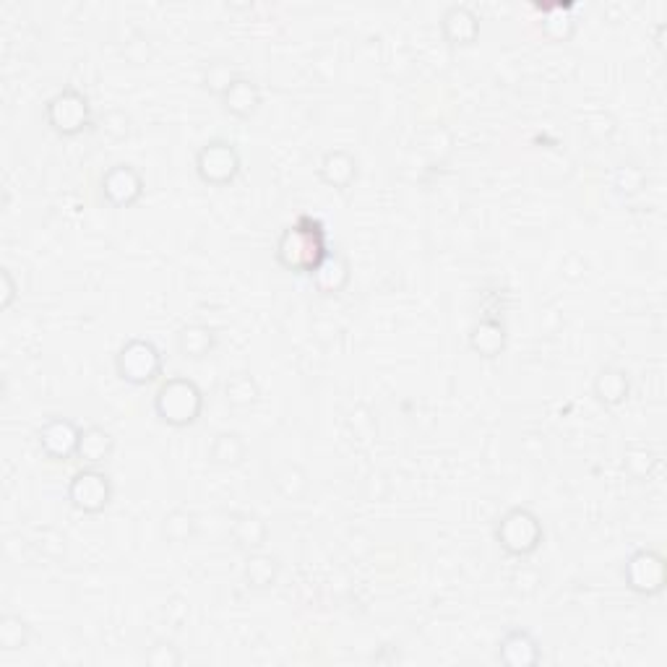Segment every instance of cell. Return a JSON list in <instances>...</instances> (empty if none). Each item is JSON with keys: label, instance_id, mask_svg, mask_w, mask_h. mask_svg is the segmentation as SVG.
<instances>
[{"label": "cell", "instance_id": "cell-1", "mask_svg": "<svg viewBox=\"0 0 667 667\" xmlns=\"http://www.w3.org/2000/svg\"><path fill=\"white\" fill-rule=\"evenodd\" d=\"M277 264L292 274H313L329 256V238L321 219L300 217L295 225L284 227L277 240Z\"/></svg>", "mask_w": 667, "mask_h": 667}, {"label": "cell", "instance_id": "cell-2", "mask_svg": "<svg viewBox=\"0 0 667 667\" xmlns=\"http://www.w3.org/2000/svg\"><path fill=\"white\" fill-rule=\"evenodd\" d=\"M204 412V394L191 378H167L154 394V415L170 428H188Z\"/></svg>", "mask_w": 667, "mask_h": 667}, {"label": "cell", "instance_id": "cell-3", "mask_svg": "<svg viewBox=\"0 0 667 667\" xmlns=\"http://www.w3.org/2000/svg\"><path fill=\"white\" fill-rule=\"evenodd\" d=\"M542 522L537 519L535 511L516 506L501 516V522L496 527V540L503 548V553L514 555V558H529L537 553L542 545Z\"/></svg>", "mask_w": 667, "mask_h": 667}, {"label": "cell", "instance_id": "cell-4", "mask_svg": "<svg viewBox=\"0 0 667 667\" xmlns=\"http://www.w3.org/2000/svg\"><path fill=\"white\" fill-rule=\"evenodd\" d=\"M45 120L47 126L53 128L58 136L63 139H73L84 133L86 128L92 126V105H89V97H86L81 89L76 86H68V89H60L58 94H53L45 105Z\"/></svg>", "mask_w": 667, "mask_h": 667}, {"label": "cell", "instance_id": "cell-5", "mask_svg": "<svg viewBox=\"0 0 667 667\" xmlns=\"http://www.w3.org/2000/svg\"><path fill=\"white\" fill-rule=\"evenodd\" d=\"M115 373L128 386H149L162 373V352L149 339H128L115 355Z\"/></svg>", "mask_w": 667, "mask_h": 667}, {"label": "cell", "instance_id": "cell-6", "mask_svg": "<svg viewBox=\"0 0 667 667\" xmlns=\"http://www.w3.org/2000/svg\"><path fill=\"white\" fill-rule=\"evenodd\" d=\"M243 170V159L240 152L235 149V144L225 139H214L209 144H204L196 154V172L206 185H217V188H225V185L235 183Z\"/></svg>", "mask_w": 667, "mask_h": 667}, {"label": "cell", "instance_id": "cell-7", "mask_svg": "<svg viewBox=\"0 0 667 667\" xmlns=\"http://www.w3.org/2000/svg\"><path fill=\"white\" fill-rule=\"evenodd\" d=\"M113 501L110 475L100 467H84L68 483V503L81 514H102Z\"/></svg>", "mask_w": 667, "mask_h": 667}, {"label": "cell", "instance_id": "cell-8", "mask_svg": "<svg viewBox=\"0 0 667 667\" xmlns=\"http://www.w3.org/2000/svg\"><path fill=\"white\" fill-rule=\"evenodd\" d=\"M623 579L631 592L641 597H657L665 589V555L657 550H636L626 561L623 568Z\"/></svg>", "mask_w": 667, "mask_h": 667}, {"label": "cell", "instance_id": "cell-9", "mask_svg": "<svg viewBox=\"0 0 667 667\" xmlns=\"http://www.w3.org/2000/svg\"><path fill=\"white\" fill-rule=\"evenodd\" d=\"M102 196L113 209H131L141 201L146 183L133 165H113L100 180Z\"/></svg>", "mask_w": 667, "mask_h": 667}, {"label": "cell", "instance_id": "cell-10", "mask_svg": "<svg viewBox=\"0 0 667 667\" xmlns=\"http://www.w3.org/2000/svg\"><path fill=\"white\" fill-rule=\"evenodd\" d=\"M81 428L68 417H50L37 430V443L40 451L50 459V462H68L71 456H76L79 449Z\"/></svg>", "mask_w": 667, "mask_h": 667}, {"label": "cell", "instance_id": "cell-11", "mask_svg": "<svg viewBox=\"0 0 667 667\" xmlns=\"http://www.w3.org/2000/svg\"><path fill=\"white\" fill-rule=\"evenodd\" d=\"M441 34L451 47L475 45L480 37V16L469 6H449L441 16Z\"/></svg>", "mask_w": 667, "mask_h": 667}, {"label": "cell", "instance_id": "cell-12", "mask_svg": "<svg viewBox=\"0 0 667 667\" xmlns=\"http://www.w3.org/2000/svg\"><path fill=\"white\" fill-rule=\"evenodd\" d=\"M498 660L509 667H535L540 665V644L527 628H511L498 644Z\"/></svg>", "mask_w": 667, "mask_h": 667}, {"label": "cell", "instance_id": "cell-13", "mask_svg": "<svg viewBox=\"0 0 667 667\" xmlns=\"http://www.w3.org/2000/svg\"><path fill=\"white\" fill-rule=\"evenodd\" d=\"M506 342H509L506 324L498 318H483L480 324L469 329V350L477 352L480 357H488V360L501 357L506 350Z\"/></svg>", "mask_w": 667, "mask_h": 667}, {"label": "cell", "instance_id": "cell-14", "mask_svg": "<svg viewBox=\"0 0 667 667\" xmlns=\"http://www.w3.org/2000/svg\"><path fill=\"white\" fill-rule=\"evenodd\" d=\"M279 574H282V563H279L277 555L264 553V550L245 553L243 576H245V584H248L251 589H256V592L274 589L279 582Z\"/></svg>", "mask_w": 667, "mask_h": 667}, {"label": "cell", "instance_id": "cell-15", "mask_svg": "<svg viewBox=\"0 0 667 667\" xmlns=\"http://www.w3.org/2000/svg\"><path fill=\"white\" fill-rule=\"evenodd\" d=\"M311 277H313V287H316L321 295H339V292H344V287L350 284L352 277L350 261H347L344 253L329 251V256L321 261V266L313 271Z\"/></svg>", "mask_w": 667, "mask_h": 667}, {"label": "cell", "instance_id": "cell-16", "mask_svg": "<svg viewBox=\"0 0 667 667\" xmlns=\"http://www.w3.org/2000/svg\"><path fill=\"white\" fill-rule=\"evenodd\" d=\"M318 175L324 180L329 188L334 191H344L350 188L357 178V159L344 149H331L321 157V165H318Z\"/></svg>", "mask_w": 667, "mask_h": 667}, {"label": "cell", "instance_id": "cell-17", "mask_svg": "<svg viewBox=\"0 0 667 667\" xmlns=\"http://www.w3.org/2000/svg\"><path fill=\"white\" fill-rule=\"evenodd\" d=\"M595 399L605 407H621L628 402V394H631V381H628V373L623 368H615V365H605L600 368V373L595 376Z\"/></svg>", "mask_w": 667, "mask_h": 667}, {"label": "cell", "instance_id": "cell-18", "mask_svg": "<svg viewBox=\"0 0 667 667\" xmlns=\"http://www.w3.org/2000/svg\"><path fill=\"white\" fill-rule=\"evenodd\" d=\"M535 11L542 14L540 29L550 42H568L574 37L576 19L571 3H550V6L535 3Z\"/></svg>", "mask_w": 667, "mask_h": 667}, {"label": "cell", "instance_id": "cell-19", "mask_svg": "<svg viewBox=\"0 0 667 667\" xmlns=\"http://www.w3.org/2000/svg\"><path fill=\"white\" fill-rule=\"evenodd\" d=\"M230 540L243 553L264 550L266 540H269V524L258 514H238L230 524Z\"/></svg>", "mask_w": 667, "mask_h": 667}, {"label": "cell", "instance_id": "cell-20", "mask_svg": "<svg viewBox=\"0 0 667 667\" xmlns=\"http://www.w3.org/2000/svg\"><path fill=\"white\" fill-rule=\"evenodd\" d=\"M115 451V438L110 430H105L102 425H89V428H81L79 436V449L76 456L86 467H100L105 464Z\"/></svg>", "mask_w": 667, "mask_h": 667}, {"label": "cell", "instance_id": "cell-21", "mask_svg": "<svg viewBox=\"0 0 667 667\" xmlns=\"http://www.w3.org/2000/svg\"><path fill=\"white\" fill-rule=\"evenodd\" d=\"M264 97H261V89L253 79H245L240 76L235 84L230 86L222 97V107H225L227 113L235 115V118H253L258 113V107H261Z\"/></svg>", "mask_w": 667, "mask_h": 667}, {"label": "cell", "instance_id": "cell-22", "mask_svg": "<svg viewBox=\"0 0 667 667\" xmlns=\"http://www.w3.org/2000/svg\"><path fill=\"white\" fill-rule=\"evenodd\" d=\"M271 485L284 501H303L311 490V475L298 462H282L271 475Z\"/></svg>", "mask_w": 667, "mask_h": 667}, {"label": "cell", "instance_id": "cell-23", "mask_svg": "<svg viewBox=\"0 0 667 667\" xmlns=\"http://www.w3.org/2000/svg\"><path fill=\"white\" fill-rule=\"evenodd\" d=\"M217 347V334L212 326L188 324L178 331V352L185 360H204Z\"/></svg>", "mask_w": 667, "mask_h": 667}, {"label": "cell", "instance_id": "cell-24", "mask_svg": "<svg viewBox=\"0 0 667 667\" xmlns=\"http://www.w3.org/2000/svg\"><path fill=\"white\" fill-rule=\"evenodd\" d=\"M248 456V446H245L243 436L235 430H222L217 433L209 446V462L217 467H240Z\"/></svg>", "mask_w": 667, "mask_h": 667}, {"label": "cell", "instance_id": "cell-25", "mask_svg": "<svg viewBox=\"0 0 667 667\" xmlns=\"http://www.w3.org/2000/svg\"><path fill=\"white\" fill-rule=\"evenodd\" d=\"M238 79H240L238 68L232 66L230 60H225V58L209 60V63L201 68V86H204L209 94L219 97V100L225 97L227 89H230V86Z\"/></svg>", "mask_w": 667, "mask_h": 667}, {"label": "cell", "instance_id": "cell-26", "mask_svg": "<svg viewBox=\"0 0 667 667\" xmlns=\"http://www.w3.org/2000/svg\"><path fill=\"white\" fill-rule=\"evenodd\" d=\"M225 399L235 410H248V407H253L261 399V386H258V381L251 373L240 370V373H235V376L225 381Z\"/></svg>", "mask_w": 667, "mask_h": 667}, {"label": "cell", "instance_id": "cell-27", "mask_svg": "<svg viewBox=\"0 0 667 667\" xmlns=\"http://www.w3.org/2000/svg\"><path fill=\"white\" fill-rule=\"evenodd\" d=\"M199 532V519L196 514L188 509H172L170 514L165 516V522H162V535H165L167 542L172 545H185V542H191Z\"/></svg>", "mask_w": 667, "mask_h": 667}, {"label": "cell", "instance_id": "cell-28", "mask_svg": "<svg viewBox=\"0 0 667 667\" xmlns=\"http://www.w3.org/2000/svg\"><path fill=\"white\" fill-rule=\"evenodd\" d=\"M32 641V626L21 615L6 613L0 618V649L3 652H21Z\"/></svg>", "mask_w": 667, "mask_h": 667}, {"label": "cell", "instance_id": "cell-29", "mask_svg": "<svg viewBox=\"0 0 667 667\" xmlns=\"http://www.w3.org/2000/svg\"><path fill=\"white\" fill-rule=\"evenodd\" d=\"M657 467V454L641 443H631L623 454V469L631 480H647Z\"/></svg>", "mask_w": 667, "mask_h": 667}, {"label": "cell", "instance_id": "cell-30", "mask_svg": "<svg viewBox=\"0 0 667 667\" xmlns=\"http://www.w3.org/2000/svg\"><path fill=\"white\" fill-rule=\"evenodd\" d=\"M644 185H647V175H644V170H641L639 165H621L615 170L613 188L615 193H621L626 199L644 191Z\"/></svg>", "mask_w": 667, "mask_h": 667}, {"label": "cell", "instance_id": "cell-31", "mask_svg": "<svg viewBox=\"0 0 667 667\" xmlns=\"http://www.w3.org/2000/svg\"><path fill=\"white\" fill-rule=\"evenodd\" d=\"M514 595L519 597H532L537 595V589L542 587V571L537 566H529V563H519V566L511 571L509 579Z\"/></svg>", "mask_w": 667, "mask_h": 667}, {"label": "cell", "instance_id": "cell-32", "mask_svg": "<svg viewBox=\"0 0 667 667\" xmlns=\"http://www.w3.org/2000/svg\"><path fill=\"white\" fill-rule=\"evenodd\" d=\"M100 128L113 141H123L131 136V115L126 110H107L100 120Z\"/></svg>", "mask_w": 667, "mask_h": 667}, {"label": "cell", "instance_id": "cell-33", "mask_svg": "<svg viewBox=\"0 0 667 667\" xmlns=\"http://www.w3.org/2000/svg\"><path fill=\"white\" fill-rule=\"evenodd\" d=\"M146 662L152 667H178L183 665V652L170 641H157L154 647L146 649Z\"/></svg>", "mask_w": 667, "mask_h": 667}, {"label": "cell", "instance_id": "cell-34", "mask_svg": "<svg viewBox=\"0 0 667 667\" xmlns=\"http://www.w3.org/2000/svg\"><path fill=\"white\" fill-rule=\"evenodd\" d=\"M37 548H40L42 555L50 558V561H60V558L66 555V537L60 535L58 529L45 527L40 529V542H37Z\"/></svg>", "mask_w": 667, "mask_h": 667}, {"label": "cell", "instance_id": "cell-35", "mask_svg": "<svg viewBox=\"0 0 667 667\" xmlns=\"http://www.w3.org/2000/svg\"><path fill=\"white\" fill-rule=\"evenodd\" d=\"M19 298V287H16V279L11 274V269H0V308L8 311L11 305Z\"/></svg>", "mask_w": 667, "mask_h": 667}]
</instances>
